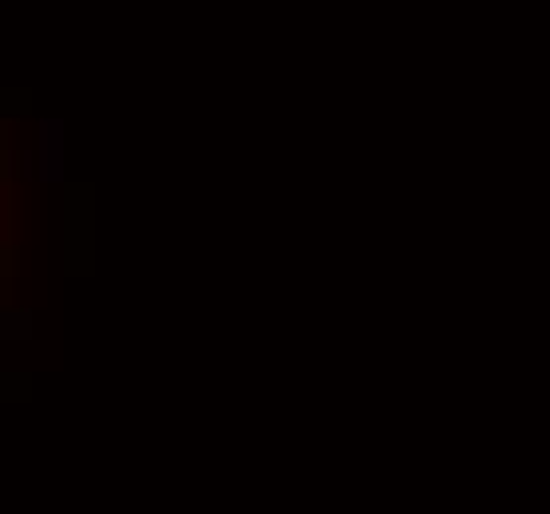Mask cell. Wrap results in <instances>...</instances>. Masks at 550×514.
<instances>
[{
	"instance_id": "cell-2",
	"label": "cell",
	"mask_w": 550,
	"mask_h": 514,
	"mask_svg": "<svg viewBox=\"0 0 550 514\" xmlns=\"http://www.w3.org/2000/svg\"><path fill=\"white\" fill-rule=\"evenodd\" d=\"M0 400L4 403H28L32 400V376L28 372H4L0 376Z\"/></svg>"
},
{
	"instance_id": "cell-1",
	"label": "cell",
	"mask_w": 550,
	"mask_h": 514,
	"mask_svg": "<svg viewBox=\"0 0 550 514\" xmlns=\"http://www.w3.org/2000/svg\"><path fill=\"white\" fill-rule=\"evenodd\" d=\"M64 123L56 119H44L40 123V174L44 178H60L64 174Z\"/></svg>"
},
{
	"instance_id": "cell-3",
	"label": "cell",
	"mask_w": 550,
	"mask_h": 514,
	"mask_svg": "<svg viewBox=\"0 0 550 514\" xmlns=\"http://www.w3.org/2000/svg\"><path fill=\"white\" fill-rule=\"evenodd\" d=\"M0 336L4 341H28L32 336V313L28 309H16V313H0Z\"/></svg>"
}]
</instances>
